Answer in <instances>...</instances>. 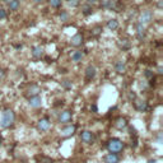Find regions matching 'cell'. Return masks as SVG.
Here are the masks:
<instances>
[{
	"label": "cell",
	"instance_id": "6da1fadb",
	"mask_svg": "<svg viewBox=\"0 0 163 163\" xmlns=\"http://www.w3.org/2000/svg\"><path fill=\"white\" fill-rule=\"evenodd\" d=\"M15 121V113L13 110H5L0 118V126L3 129H8L10 128Z\"/></svg>",
	"mask_w": 163,
	"mask_h": 163
},
{
	"label": "cell",
	"instance_id": "7a4b0ae2",
	"mask_svg": "<svg viewBox=\"0 0 163 163\" xmlns=\"http://www.w3.org/2000/svg\"><path fill=\"white\" fill-rule=\"evenodd\" d=\"M107 149L110 153H120L124 149V143L120 139H111L107 143Z\"/></svg>",
	"mask_w": 163,
	"mask_h": 163
},
{
	"label": "cell",
	"instance_id": "3957f363",
	"mask_svg": "<svg viewBox=\"0 0 163 163\" xmlns=\"http://www.w3.org/2000/svg\"><path fill=\"white\" fill-rule=\"evenodd\" d=\"M152 19H153V13L150 12V10H144V12L140 14L139 17V23L142 24H148L152 22Z\"/></svg>",
	"mask_w": 163,
	"mask_h": 163
},
{
	"label": "cell",
	"instance_id": "277c9868",
	"mask_svg": "<svg viewBox=\"0 0 163 163\" xmlns=\"http://www.w3.org/2000/svg\"><path fill=\"white\" fill-rule=\"evenodd\" d=\"M72 117H73V113L72 111H63L60 115H59V122H61V124H66V122H70L72 121Z\"/></svg>",
	"mask_w": 163,
	"mask_h": 163
},
{
	"label": "cell",
	"instance_id": "5b68a950",
	"mask_svg": "<svg viewBox=\"0 0 163 163\" xmlns=\"http://www.w3.org/2000/svg\"><path fill=\"white\" fill-rule=\"evenodd\" d=\"M80 139H82V142L85 143V144H92L93 143V140H94V137H93V134H92L91 131L85 130V131H83L80 134Z\"/></svg>",
	"mask_w": 163,
	"mask_h": 163
},
{
	"label": "cell",
	"instance_id": "8992f818",
	"mask_svg": "<svg viewBox=\"0 0 163 163\" xmlns=\"http://www.w3.org/2000/svg\"><path fill=\"white\" fill-rule=\"evenodd\" d=\"M134 106H135V108H137L139 112H144V111L148 110V103H146L145 101H143V100L135 98L134 100Z\"/></svg>",
	"mask_w": 163,
	"mask_h": 163
},
{
	"label": "cell",
	"instance_id": "52a82bcc",
	"mask_svg": "<svg viewBox=\"0 0 163 163\" xmlns=\"http://www.w3.org/2000/svg\"><path fill=\"white\" fill-rule=\"evenodd\" d=\"M75 128L74 125H68V126H65L64 129H61V137H64V138H69V137H72V135H74V133H75Z\"/></svg>",
	"mask_w": 163,
	"mask_h": 163
},
{
	"label": "cell",
	"instance_id": "ba28073f",
	"mask_svg": "<svg viewBox=\"0 0 163 163\" xmlns=\"http://www.w3.org/2000/svg\"><path fill=\"white\" fill-rule=\"evenodd\" d=\"M50 120L48 118H41V120L38 121V124H37V128H38V130H41V131H47L48 129H50Z\"/></svg>",
	"mask_w": 163,
	"mask_h": 163
},
{
	"label": "cell",
	"instance_id": "9c48e42d",
	"mask_svg": "<svg viewBox=\"0 0 163 163\" xmlns=\"http://www.w3.org/2000/svg\"><path fill=\"white\" fill-rule=\"evenodd\" d=\"M82 43H83V36L80 33H77L72 37V40H70V45L73 47H79L82 46Z\"/></svg>",
	"mask_w": 163,
	"mask_h": 163
},
{
	"label": "cell",
	"instance_id": "30bf717a",
	"mask_svg": "<svg viewBox=\"0 0 163 163\" xmlns=\"http://www.w3.org/2000/svg\"><path fill=\"white\" fill-rule=\"evenodd\" d=\"M29 106L31 107H33V108H38L41 105H42V100H41V97L40 96H33V97H29Z\"/></svg>",
	"mask_w": 163,
	"mask_h": 163
},
{
	"label": "cell",
	"instance_id": "8fae6325",
	"mask_svg": "<svg viewBox=\"0 0 163 163\" xmlns=\"http://www.w3.org/2000/svg\"><path fill=\"white\" fill-rule=\"evenodd\" d=\"M120 158H118L117 153H108L105 155V163H118Z\"/></svg>",
	"mask_w": 163,
	"mask_h": 163
},
{
	"label": "cell",
	"instance_id": "7c38bea8",
	"mask_svg": "<svg viewBox=\"0 0 163 163\" xmlns=\"http://www.w3.org/2000/svg\"><path fill=\"white\" fill-rule=\"evenodd\" d=\"M96 74H97V70H96L94 66H92V65L87 66V69H85V78H87V80H92L96 77Z\"/></svg>",
	"mask_w": 163,
	"mask_h": 163
},
{
	"label": "cell",
	"instance_id": "4fadbf2b",
	"mask_svg": "<svg viewBox=\"0 0 163 163\" xmlns=\"http://www.w3.org/2000/svg\"><path fill=\"white\" fill-rule=\"evenodd\" d=\"M41 92V88L37 84H32L29 88H28V92H27V94L29 97H33V96H38V93Z\"/></svg>",
	"mask_w": 163,
	"mask_h": 163
},
{
	"label": "cell",
	"instance_id": "5bb4252c",
	"mask_svg": "<svg viewBox=\"0 0 163 163\" xmlns=\"http://www.w3.org/2000/svg\"><path fill=\"white\" fill-rule=\"evenodd\" d=\"M32 56L36 59H41L43 56V47L41 46H35L32 48Z\"/></svg>",
	"mask_w": 163,
	"mask_h": 163
},
{
	"label": "cell",
	"instance_id": "9a60e30c",
	"mask_svg": "<svg viewBox=\"0 0 163 163\" xmlns=\"http://www.w3.org/2000/svg\"><path fill=\"white\" fill-rule=\"evenodd\" d=\"M137 36H138L139 40H143L145 37V27H144V24H142V23L137 24Z\"/></svg>",
	"mask_w": 163,
	"mask_h": 163
},
{
	"label": "cell",
	"instance_id": "2e32d148",
	"mask_svg": "<svg viewBox=\"0 0 163 163\" xmlns=\"http://www.w3.org/2000/svg\"><path fill=\"white\" fill-rule=\"evenodd\" d=\"M115 70H116L118 74H124L125 72H126V65H125L124 61L118 60V61H116V64H115Z\"/></svg>",
	"mask_w": 163,
	"mask_h": 163
},
{
	"label": "cell",
	"instance_id": "e0dca14e",
	"mask_svg": "<svg viewBox=\"0 0 163 163\" xmlns=\"http://www.w3.org/2000/svg\"><path fill=\"white\" fill-rule=\"evenodd\" d=\"M115 126L117 128V129H120V130H122V129H125L128 126V120L125 117H118L117 120H116V122H115Z\"/></svg>",
	"mask_w": 163,
	"mask_h": 163
},
{
	"label": "cell",
	"instance_id": "ac0fdd59",
	"mask_svg": "<svg viewBox=\"0 0 163 163\" xmlns=\"http://www.w3.org/2000/svg\"><path fill=\"white\" fill-rule=\"evenodd\" d=\"M117 46L120 47L122 51H126V50H129V48H130V41L126 40V38H121L120 41L117 42Z\"/></svg>",
	"mask_w": 163,
	"mask_h": 163
},
{
	"label": "cell",
	"instance_id": "d6986e66",
	"mask_svg": "<svg viewBox=\"0 0 163 163\" xmlns=\"http://www.w3.org/2000/svg\"><path fill=\"white\" fill-rule=\"evenodd\" d=\"M107 28L110 31H116L118 28V22L116 19H110L107 22Z\"/></svg>",
	"mask_w": 163,
	"mask_h": 163
},
{
	"label": "cell",
	"instance_id": "ffe728a7",
	"mask_svg": "<svg viewBox=\"0 0 163 163\" xmlns=\"http://www.w3.org/2000/svg\"><path fill=\"white\" fill-rule=\"evenodd\" d=\"M8 7H9V10H18L19 7H20V3L19 0H10V2L8 3Z\"/></svg>",
	"mask_w": 163,
	"mask_h": 163
},
{
	"label": "cell",
	"instance_id": "44dd1931",
	"mask_svg": "<svg viewBox=\"0 0 163 163\" xmlns=\"http://www.w3.org/2000/svg\"><path fill=\"white\" fill-rule=\"evenodd\" d=\"M83 56H84V54L82 52V51H75L73 55H72V60L75 61V63H79V61H82Z\"/></svg>",
	"mask_w": 163,
	"mask_h": 163
},
{
	"label": "cell",
	"instance_id": "7402d4cb",
	"mask_svg": "<svg viewBox=\"0 0 163 163\" xmlns=\"http://www.w3.org/2000/svg\"><path fill=\"white\" fill-rule=\"evenodd\" d=\"M38 159H40V163H54V159L50 158V157L42 155V157H38Z\"/></svg>",
	"mask_w": 163,
	"mask_h": 163
},
{
	"label": "cell",
	"instance_id": "603a6c76",
	"mask_svg": "<svg viewBox=\"0 0 163 163\" xmlns=\"http://www.w3.org/2000/svg\"><path fill=\"white\" fill-rule=\"evenodd\" d=\"M50 5L52 8H60L61 7V0H50Z\"/></svg>",
	"mask_w": 163,
	"mask_h": 163
},
{
	"label": "cell",
	"instance_id": "cb8c5ba5",
	"mask_svg": "<svg viewBox=\"0 0 163 163\" xmlns=\"http://www.w3.org/2000/svg\"><path fill=\"white\" fill-rule=\"evenodd\" d=\"M61 84H63V87H64L65 89H70V88H72V85H73L70 80H63V82H61Z\"/></svg>",
	"mask_w": 163,
	"mask_h": 163
},
{
	"label": "cell",
	"instance_id": "d4e9b609",
	"mask_svg": "<svg viewBox=\"0 0 163 163\" xmlns=\"http://www.w3.org/2000/svg\"><path fill=\"white\" fill-rule=\"evenodd\" d=\"M68 19H69V14L63 10V12L60 13V20H61V22H66Z\"/></svg>",
	"mask_w": 163,
	"mask_h": 163
},
{
	"label": "cell",
	"instance_id": "484cf974",
	"mask_svg": "<svg viewBox=\"0 0 163 163\" xmlns=\"http://www.w3.org/2000/svg\"><path fill=\"white\" fill-rule=\"evenodd\" d=\"M101 31H102V28H101V27H96V28H93V29H92V36H94V37L100 36Z\"/></svg>",
	"mask_w": 163,
	"mask_h": 163
},
{
	"label": "cell",
	"instance_id": "4316f807",
	"mask_svg": "<svg viewBox=\"0 0 163 163\" xmlns=\"http://www.w3.org/2000/svg\"><path fill=\"white\" fill-rule=\"evenodd\" d=\"M83 13H84L85 15H89V14L93 13V9H92V7H89V5H88V7H85V8H84Z\"/></svg>",
	"mask_w": 163,
	"mask_h": 163
},
{
	"label": "cell",
	"instance_id": "83f0119b",
	"mask_svg": "<svg viewBox=\"0 0 163 163\" xmlns=\"http://www.w3.org/2000/svg\"><path fill=\"white\" fill-rule=\"evenodd\" d=\"M79 0H69V5H70V7H72V8H75V7H78V5H79Z\"/></svg>",
	"mask_w": 163,
	"mask_h": 163
},
{
	"label": "cell",
	"instance_id": "f1b7e54d",
	"mask_svg": "<svg viewBox=\"0 0 163 163\" xmlns=\"http://www.w3.org/2000/svg\"><path fill=\"white\" fill-rule=\"evenodd\" d=\"M7 18V10L0 9V19H5Z\"/></svg>",
	"mask_w": 163,
	"mask_h": 163
},
{
	"label": "cell",
	"instance_id": "f546056e",
	"mask_svg": "<svg viewBox=\"0 0 163 163\" xmlns=\"http://www.w3.org/2000/svg\"><path fill=\"white\" fill-rule=\"evenodd\" d=\"M145 77L146 78H153V72H150V70H145Z\"/></svg>",
	"mask_w": 163,
	"mask_h": 163
},
{
	"label": "cell",
	"instance_id": "4dcf8cb0",
	"mask_svg": "<svg viewBox=\"0 0 163 163\" xmlns=\"http://www.w3.org/2000/svg\"><path fill=\"white\" fill-rule=\"evenodd\" d=\"M135 98H137V94H135V93H131V92H130V93H129V100L134 101Z\"/></svg>",
	"mask_w": 163,
	"mask_h": 163
},
{
	"label": "cell",
	"instance_id": "1f68e13d",
	"mask_svg": "<svg viewBox=\"0 0 163 163\" xmlns=\"http://www.w3.org/2000/svg\"><path fill=\"white\" fill-rule=\"evenodd\" d=\"M4 75H5V72H4L2 68H0V79H3V78H4Z\"/></svg>",
	"mask_w": 163,
	"mask_h": 163
},
{
	"label": "cell",
	"instance_id": "d6a6232c",
	"mask_svg": "<svg viewBox=\"0 0 163 163\" xmlns=\"http://www.w3.org/2000/svg\"><path fill=\"white\" fill-rule=\"evenodd\" d=\"M91 110H92V111H94V112H97V106H96V105H93V106L91 107Z\"/></svg>",
	"mask_w": 163,
	"mask_h": 163
},
{
	"label": "cell",
	"instance_id": "836d02e7",
	"mask_svg": "<svg viewBox=\"0 0 163 163\" xmlns=\"http://www.w3.org/2000/svg\"><path fill=\"white\" fill-rule=\"evenodd\" d=\"M33 2L36 3V4H41V3H43L45 0H33Z\"/></svg>",
	"mask_w": 163,
	"mask_h": 163
},
{
	"label": "cell",
	"instance_id": "e575fe53",
	"mask_svg": "<svg viewBox=\"0 0 163 163\" xmlns=\"http://www.w3.org/2000/svg\"><path fill=\"white\" fill-rule=\"evenodd\" d=\"M158 143H162V134L158 135Z\"/></svg>",
	"mask_w": 163,
	"mask_h": 163
},
{
	"label": "cell",
	"instance_id": "d590c367",
	"mask_svg": "<svg viewBox=\"0 0 163 163\" xmlns=\"http://www.w3.org/2000/svg\"><path fill=\"white\" fill-rule=\"evenodd\" d=\"M148 163H157V161H155V159H149Z\"/></svg>",
	"mask_w": 163,
	"mask_h": 163
},
{
	"label": "cell",
	"instance_id": "8d00e7d4",
	"mask_svg": "<svg viewBox=\"0 0 163 163\" xmlns=\"http://www.w3.org/2000/svg\"><path fill=\"white\" fill-rule=\"evenodd\" d=\"M158 73H159V74H162V73H163V72H162V68H158Z\"/></svg>",
	"mask_w": 163,
	"mask_h": 163
},
{
	"label": "cell",
	"instance_id": "74e56055",
	"mask_svg": "<svg viewBox=\"0 0 163 163\" xmlns=\"http://www.w3.org/2000/svg\"><path fill=\"white\" fill-rule=\"evenodd\" d=\"M2 142H3V137L0 135V144H2Z\"/></svg>",
	"mask_w": 163,
	"mask_h": 163
},
{
	"label": "cell",
	"instance_id": "f35d334b",
	"mask_svg": "<svg viewBox=\"0 0 163 163\" xmlns=\"http://www.w3.org/2000/svg\"><path fill=\"white\" fill-rule=\"evenodd\" d=\"M4 2H5V3H9V2H10V0H4Z\"/></svg>",
	"mask_w": 163,
	"mask_h": 163
}]
</instances>
